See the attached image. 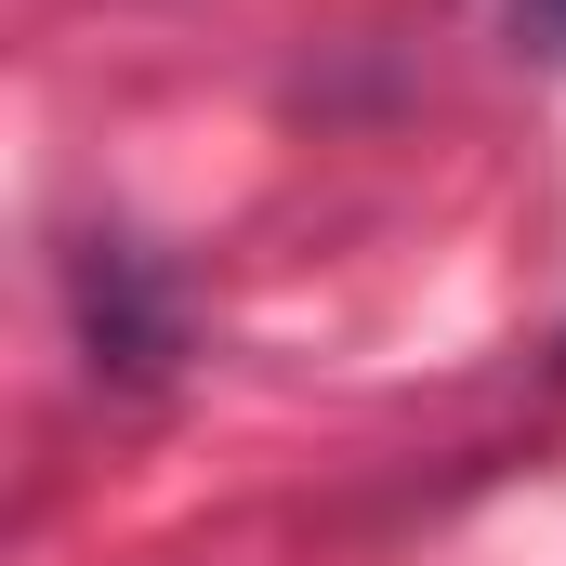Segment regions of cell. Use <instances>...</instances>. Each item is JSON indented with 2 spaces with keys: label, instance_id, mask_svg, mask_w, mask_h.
Returning a JSON list of instances; mask_svg holds the SVG:
<instances>
[{
  "label": "cell",
  "instance_id": "6da1fadb",
  "mask_svg": "<svg viewBox=\"0 0 566 566\" xmlns=\"http://www.w3.org/2000/svg\"><path fill=\"white\" fill-rule=\"evenodd\" d=\"M514 13H527V27H541V40L566 53V0H514Z\"/></svg>",
  "mask_w": 566,
  "mask_h": 566
}]
</instances>
